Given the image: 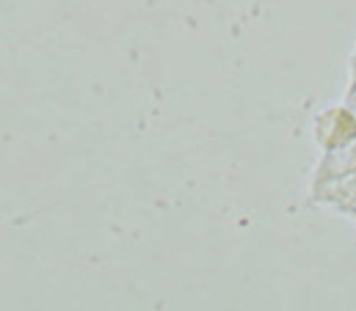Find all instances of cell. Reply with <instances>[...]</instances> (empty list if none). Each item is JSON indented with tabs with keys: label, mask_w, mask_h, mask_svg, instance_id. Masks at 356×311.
I'll list each match as a JSON object with an SVG mask.
<instances>
[{
	"label": "cell",
	"mask_w": 356,
	"mask_h": 311,
	"mask_svg": "<svg viewBox=\"0 0 356 311\" xmlns=\"http://www.w3.org/2000/svg\"><path fill=\"white\" fill-rule=\"evenodd\" d=\"M312 201L318 204H332L343 212L356 215V174L329 179V182H315L312 185Z\"/></svg>",
	"instance_id": "obj_2"
},
{
	"label": "cell",
	"mask_w": 356,
	"mask_h": 311,
	"mask_svg": "<svg viewBox=\"0 0 356 311\" xmlns=\"http://www.w3.org/2000/svg\"><path fill=\"white\" fill-rule=\"evenodd\" d=\"M312 133H315V144L326 152L334 146H343L356 138V116L348 105H337V108H326L323 113L315 116L312 121Z\"/></svg>",
	"instance_id": "obj_1"
},
{
	"label": "cell",
	"mask_w": 356,
	"mask_h": 311,
	"mask_svg": "<svg viewBox=\"0 0 356 311\" xmlns=\"http://www.w3.org/2000/svg\"><path fill=\"white\" fill-rule=\"evenodd\" d=\"M346 105L354 110V116H356V80H354V85H351V91H348V99H346Z\"/></svg>",
	"instance_id": "obj_4"
},
{
	"label": "cell",
	"mask_w": 356,
	"mask_h": 311,
	"mask_svg": "<svg viewBox=\"0 0 356 311\" xmlns=\"http://www.w3.org/2000/svg\"><path fill=\"white\" fill-rule=\"evenodd\" d=\"M348 174H356V138L343 144V146H334V149L323 152V160L318 162V171H315V182L340 179V176H348Z\"/></svg>",
	"instance_id": "obj_3"
},
{
	"label": "cell",
	"mask_w": 356,
	"mask_h": 311,
	"mask_svg": "<svg viewBox=\"0 0 356 311\" xmlns=\"http://www.w3.org/2000/svg\"><path fill=\"white\" fill-rule=\"evenodd\" d=\"M354 80H356V53H354Z\"/></svg>",
	"instance_id": "obj_5"
}]
</instances>
